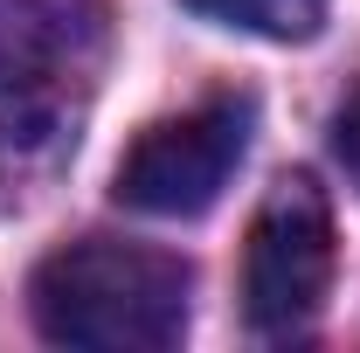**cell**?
Listing matches in <instances>:
<instances>
[{
  "mask_svg": "<svg viewBox=\"0 0 360 353\" xmlns=\"http://www.w3.org/2000/svg\"><path fill=\"white\" fill-rule=\"evenodd\" d=\"M187 264L146 243L118 236H84L70 250H56L28 305L35 326L56 347H90V353H167L187 333Z\"/></svg>",
  "mask_w": 360,
  "mask_h": 353,
  "instance_id": "6da1fadb",
  "label": "cell"
},
{
  "mask_svg": "<svg viewBox=\"0 0 360 353\" xmlns=\"http://www.w3.org/2000/svg\"><path fill=\"white\" fill-rule=\"evenodd\" d=\"M111 49L104 0H0V146H42L77 125Z\"/></svg>",
  "mask_w": 360,
  "mask_h": 353,
  "instance_id": "7a4b0ae2",
  "label": "cell"
},
{
  "mask_svg": "<svg viewBox=\"0 0 360 353\" xmlns=\"http://www.w3.org/2000/svg\"><path fill=\"white\" fill-rule=\"evenodd\" d=\"M333 208L305 174L277 180L243 250V319L257 333H305L333 291Z\"/></svg>",
  "mask_w": 360,
  "mask_h": 353,
  "instance_id": "3957f363",
  "label": "cell"
},
{
  "mask_svg": "<svg viewBox=\"0 0 360 353\" xmlns=\"http://www.w3.org/2000/svg\"><path fill=\"white\" fill-rule=\"evenodd\" d=\"M250 153V104L243 97H215V104H194L180 118H160L125 146L111 194L139 208V215H201L222 201L229 174L243 167Z\"/></svg>",
  "mask_w": 360,
  "mask_h": 353,
  "instance_id": "277c9868",
  "label": "cell"
},
{
  "mask_svg": "<svg viewBox=\"0 0 360 353\" xmlns=\"http://www.w3.org/2000/svg\"><path fill=\"white\" fill-rule=\"evenodd\" d=\"M187 7L243 35H270V42H312L326 21V0H187Z\"/></svg>",
  "mask_w": 360,
  "mask_h": 353,
  "instance_id": "5b68a950",
  "label": "cell"
},
{
  "mask_svg": "<svg viewBox=\"0 0 360 353\" xmlns=\"http://www.w3.org/2000/svg\"><path fill=\"white\" fill-rule=\"evenodd\" d=\"M333 153H340V167L360 180V90H347V104L333 111Z\"/></svg>",
  "mask_w": 360,
  "mask_h": 353,
  "instance_id": "8992f818",
  "label": "cell"
}]
</instances>
